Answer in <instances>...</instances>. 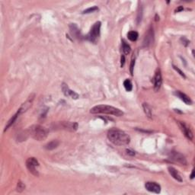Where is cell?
<instances>
[{
	"label": "cell",
	"mask_w": 195,
	"mask_h": 195,
	"mask_svg": "<svg viewBox=\"0 0 195 195\" xmlns=\"http://www.w3.org/2000/svg\"><path fill=\"white\" fill-rule=\"evenodd\" d=\"M173 68H174V70H176V71H177V72H178V73H179V74H180V75H181V76H182V77H184V78H186V76H185V75H184V73H183V72H182V71H181V70H180V69H179V68H178V67H175V66H174V65H173Z\"/></svg>",
	"instance_id": "cb8c5ba5"
},
{
	"label": "cell",
	"mask_w": 195,
	"mask_h": 195,
	"mask_svg": "<svg viewBox=\"0 0 195 195\" xmlns=\"http://www.w3.org/2000/svg\"><path fill=\"white\" fill-rule=\"evenodd\" d=\"M182 39H183V40H184V43H183V44H184V45H185V46H187V44H189V43H190V42H189V41H187V39H186V38L183 37V38H182Z\"/></svg>",
	"instance_id": "83f0119b"
},
{
	"label": "cell",
	"mask_w": 195,
	"mask_h": 195,
	"mask_svg": "<svg viewBox=\"0 0 195 195\" xmlns=\"http://www.w3.org/2000/svg\"><path fill=\"white\" fill-rule=\"evenodd\" d=\"M134 66H135V59L132 60L131 63H130V71L131 75L133 74V69H134Z\"/></svg>",
	"instance_id": "d4e9b609"
},
{
	"label": "cell",
	"mask_w": 195,
	"mask_h": 195,
	"mask_svg": "<svg viewBox=\"0 0 195 195\" xmlns=\"http://www.w3.org/2000/svg\"><path fill=\"white\" fill-rule=\"evenodd\" d=\"M60 142L58 140H52V141L49 142L47 144L45 145V149H47V150H53V149H55L56 148H57Z\"/></svg>",
	"instance_id": "e0dca14e"
},
{
	"label": "cell",
	"mask_w": 195,
	"mask_h": 195,
	"mask_svg": "<svg viewBox=\"0 0 195 195\" xmlns=\"http://www.w3.org/2000/svg\"><path fill=\"white\" fill-rule=\"evenodd\" d=\"M38 166H39V162H38L37 159L35 158L31 157L26 160V167H27L28 170L36 177L39 176V172L37 169V167Z\"/></svg>",
	"instance_id": "5b68a950"
},
{
	"label": "cell",
	"mask_w": 195,
	"mask_h": 195,
	"mask_svg": "<svg viewBox=\"0 0 195 195\" xmlns=\"http://www.w3.org/2000/svg\"><path fill=\"white\" fill-rule=\"evenodd\" d=\"M143 111H144L146 117L149 118H152V110H151L150 106H149L147 103H143Z\"/></svg>",
	"instance_id": "ac0fdd59"
},
{
	"label": "cell",
	"mask_w": 195,
	"mask_h": 195,
	"mask_svg": "<svg viewBox=\"0 0 195 195\" xmlns=\"http://www.w3.org/2000/svg\"><path fill=\"white\" fill-rule=\"evenodd\" d=\"M145 187L149 192L155 193H159L161 192V186L156 182L153 181H148L145 184Z\"/></svg>",
	"instance_id": "9c48e42d"
},
{
	"label": "cell",
	"mask_w": 195,
	"mask_h": 195,
	"mask_svg": "<svg viewBox=\"0 0 195 195\" xmlns=\"http://www.w3.org/2000/svg\"><path fill=\"white\" fill-rule=\"evenodd\" d=\"M90 112L95 114H103L116 116V117H121V116L124 115V112L119 108L107 105H96L90 110Z\"/></svg>",
	"instance_id": "7a4b0ae2"
},
{
	"label": "cell",
	"mask_w": 195,
	"mask_h": 195,
	"mask_svg": "<svg viewBox=\"0 0 195 195\" xmlns=\"http://www.w3.org/2000/svg\"><path fill=\"white\" fill-rule=\"evenodd\" d=\"M193 178H194V169L192 170L191 174H190V179H193Z\"/></svg>",
	"instance_id": "f1b7e54d"
},
{
	"label": "cell",
	"mask_w": 195,
	"mask_h": 195,
	"mask_svg": "<svg viewBox=\"0 0 195 195\" xmlns=\"http://www.w3.org/2000/svg\"><path fill=\"white\" fill-rule=\"evenodd\" d=\"M162 84V74H161L160 70H158L157 72L155 73V76L153 79V85H154V90L157 92L160 89L161 86Z\"/></svg>",
	"instance_id": "30bf717a"
},
{
	"label": "cell",
	"mask_w": 195,
	"mask_h": 195,
	"mask_svg": "<svg viewBox=\"0 0 195 195\" xmlns=\"http://www.w3.org/2000/svg\"><path fill=\"white\" fill-rule=\"evenodd\" d=\"M152 41H153V29L150 28L145 37L143 44L145 47H149L152 43Z\"/></svg>",
	"instance_id": "5bb4252c"
},
{
	"label": "cell",
	"mask_w": 195,
	"mask_h": 195,
	"mask_svg": "<svg viewBox=\"0 0 195 195\" xmlns=\"http://www.w3.org/2000/svg\"><path fill=\"white\" fill-rule=\"evenodd\" d=\"M99 11V8H98L97 6H92V7H90V8H87V9L84 10V11H83V14H89V13L95 12V11Z\"/></svg>",
	"instance_id": "603a6c76"
},
{
	"label": "cell",
	"mask_w": 195,
	"mask_h": 195,
	"mask_svg": "<svg viewBox=\"0 0 195 195\" xmlns=\"http://www.w3.org/2000/svg\"><path fill=\"white\" fill-rule=\"evenodd\" d=\"M62 91L66 96L69 97V98H70L72 99H75L76 100V99H78L80 98V95H78L76 92L71 90L69 88V86L67 84H65V83H63L62 84Z\"/></svg>",
	"instance_id": "ba28073f"
},
{
	"label": "cell",
	"mask_w": 195,
	"mask_h": 195,
	"mask_svg": "<svg viewBox=\"0 0 195 195\" xmlns=\"http://www.w3.org/2000/svg\"><path fill=\"white\" fill-rule=\"evenodd\" d=\"M24 189H25V184H24L21 181H18L16 190H17L18 192H19V193H21Z\"/></svg>",
	"instance_id": "7402d4cb"
},
{
	"label": "cell",
	"mask_w": 195,
	"mask_h": 195,
	"mask_svg": "<svg viewBox=\"0 0 195 195\" xmlns=\"http://www.w3.org/2000/svg\"><path fill=\"white\" fill-rule=\"evenodd\" d=\"M20 114H21V112H20V111H18L17 113H16V114H15V115H13L12 117H11V119H10L9 121H8V123H7L6 126H5V130H4V132L6 131V130H8V129L9 128V127H11V126L12 125V124H14L15 122V121H16V120H17L18 117V116L20 115Z\"/></svg>",
	"instance_id": "2e32d148"
},
{
	"label": "cell",
	"mask_w": 195,
	"mask_h": 195,
	"mask_svg": "<svg viewBox=\"0 0 195 195\" xmlns=\"http://www.w3.org/2000/svg\"><path fill=\"white\" fill-rule=\"evenodd\" d=\"M101 26H102V23L100 21H97L93 24L87 36L88 40L90 41L92 43H96L98 38L100 35Z\"/></svg>",
	"instance_id": "277c9868"
},
{
	"label": "cell",
	"mask_w": 195,
	"mask_h": 195,
	"mask_svg": "<svg viewBox=\"0 0 195 195\" xmlns=\"http://www.w3.org/2000/svg\"><path fill=\"white\" fill-rule=\"evenodd\" d=\"M60 125L63 129H65L69 131H76L79 127L78 124L76 122H62Z\"/></svg>",
	"instance_id": "8fae6325"
},
{
	"label": "cell",
	"mask_w": 195,
	"mask_h": 195,
	"mask_svg": "<svg viewBox=\"0 0 195 195\" xmlns=\"http://www.w3.org/2000/svg\"><path fill=\"white\" fill-rule=\"evenodd\" d=\"M169 159L171 161L174 162H176V163L181 164V165H185L187 164V161H186L185 157L182 154L179 153L178 152H171V155H170Z\"/></svg>",
	"instance_id": "8992f818"
},
{
	"label": "cell",
	"mask_w": 195,
	"mask_h": 195,
	"mask_svg": "<svg viewBox=\"0 0 195 195\" xmlns=\"http://www.w3.org/2000/svg\"><path fill=\"white\" fill-rule=\"evenodd\" d=\"M34 99V95H31L30 97H29L28 99V100L26 101L24 103H23V105H21V108H19L18 111L21 112V114H22V113L25 112L26 111H27L28 109L29 108H30L31 106L32 105V102H33V100Z\"/></svg>",
	"instance_id": "7c38bea8"
},
{
	"label": "cell",
	"mask_w": 195,
	"mask_h": 195,
	"mask_svg": "<svg viewBox=\"0 0 195 195\" xmlns=\"http://www.w3.org/2000/svg\"><path fill=\"white\" fill-rule=\"evenodd\" d=\"M168 170L169 174H171L173 178H174L176 181H179V182L182 181V178H181V174H179V172H178L175 168H173V167H168Z\"/></svg>",
	"instance_id": "9a60e30c"
},
{
	"label": "cell",
	"mask_w": 195,
	"mask_h": 195,
	"mask_svg": "<svg viewBox=\"0 0 195 195\" xmlns=\"http://www.w3.org/2000/svg\"><path fill=\"white\" fill-rule=\"evenodd\" d=\"M182 10H183V7L179 6L178 7V9H176V12H178V11H182Z\"/></svg>",
	"instance_id": "f546056e"
},
{
	"label": "cell",
	"mask_w": 195,
	"mask_h": 195,
	"mask_svg": "<svg viewBox=\"0 0 195 195\" xmlns=\"http://www.w3.org/2000/svg\"><path fill=\"white\" fill-rule=\"evenodd\" d=\"M28 134L37 141L44 140L47 137V131L44 127L41 125H33L28 130Z\"/></svg>",
	"instance_id": "3957f363"
},
{
	"label": "cell",
	"mask_w": 195,
	"mask_h": 195,
	"mask_svg": "<svg viewBox=\"0 0 195 195\" xmlns=\"http://www.w3.org/2000/svg\"><path fill=\"white\" fill-rule=\"evenodd\" d=\"M124 63H125V57H124V55H122L121 56V67H124Z\"/></svg>",
	"instance_id": "484cf974"
},
{
	"label": "cell",
	"mask_w": 195,
	"mask_h": 195,
	"mask_svg": "<svg viewBox=\"0 0 195 195\" xmlns=\"http://www.w3.org/2000/svg\"><path fill=\"white\" fill-rule=\"evenodd\" d=\"M174 95H176L177 97H178L181 101H183V102H184L186 105H192L191 99H190L187 95L183 93V92H180V91H176V92H174Z\"/></svg>",
	"instance_id": "4fadbf2b"
},
{
	"label": "cell",
	"mask_w": 195,
	"mask_h": 195,
	"mask_svg": "<svg viewBox=\"0 0 195 195\" xmlns=\"http://www.w3.org/2000/svg\"><path fill=\"white\" fill-rule=\"evenodd\" d=\"M138 37L139 34L136 31H131L128 32V34H127V37H128V39L130 41H136L138 39Z\"/></svg>",
	"instance_id": "d6986e66"
},
{
	"label": "cell",
	"mask_w": 195,
	"mask_h": 195,
	"mask_svg": "<svg viewBox=\"0 0 195 195\" xmlns=\"http://www.w3.org/2000/svg\"><path fill=\"white\" fill-rule=\"evenodd\" d=\"M127 153L129 155H131V156H133V155H135V152L134 151L131 150V149H127Z\"/></svg>",
	"instance_id": "4316f807"
},
{
	"label": "cell",
	"mask_w": 195,
	"mask_h": 195,
	"mask_svg": "<svg viewBox=\"0 0 195 195\" xmlns=\"http://www.w3.org/2000/svg\"><path fill=\"white\" fill-rule=\"evenodd\" d=\"M108 138L110 142L116 146H126L130 142V137L127 133L119 129H111L108 132Z\"/></svg>",
	"instance_id": "6da1fadb"
},
{
	"label": "cell",
	"mask_w": 195,
	"mask_h": 195,
	"mask_svg": "<svg viewBox=\"0 0 195 195\" xmlns=\"http://www.w3.org/2000/svg\"><path fill=\"white\" fill-rule=\"evenodd\" d=\"M124 86L127 92H130L133 89V85H132L131 81L130 80H126L124 82Z\"/></svg>",
	"instance_id": "44dd1931"
},
{
	"label": "cell",
	"mask_w": 195,
	"mask_h": 195,
	"mask_svg": "<svg viewBox=\"0 0 195 195\" xmlns=\"http://www.w3.org/2000/svg\"><path fill=\"white\" fill-rule=\"evenodd\" d=\"M178 126H179L180 129H181V131H182L183 133L184 134V136H185L189 140H193V134L191 129L190 128V127L184 122H182V121H178Z\"/></svg>",
	"instance_id": "52a82bcc"
},
{
	"label": "cell",
	"mask_w": 195,
	"mask_h": 195,
	"mask_svg": "<svg viewBox=\"0 0 195 195\" xmlns=\"http://www.w3.org/2000/svg\"><path fill=\"white\" fill-rule=\"evenodd\" d=\"M122 50L125 55H128L130 53V51H131L130 46L124 40H122Z\"/></svg>",
	"instance_id": "ffe728a7"
}]
</instances>
